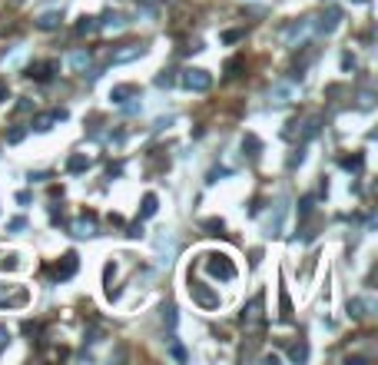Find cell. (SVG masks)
Instances as JSON below:
<instances>
[{
    "label": "cell",
    "instance_id": "6da1fadb",
    "mask_svg": "<svg viewBox=\"0 0 378 365\" xmlns=\"http://www.w3.org/2000/svg\"><path fill=\"white\" fill-rule=\"evenodd\" d=\"M312 30H315V17H302V20H292V24L282 30V43H285V47H295V43H299V40H305Z\"/></svg>",
    "mask_w": 378,
    "mask_h": 365
},
{
    "label": "cell",
    "instance_id": "7a4b0ae2",
    "mask_svg": "<svg viewBox=\"0 0 378 365\" xmlns=\"http://www.w3.org/2000/svg\"><path fill=\"white\" fill-rule=\"evenodd\" d=\"M179 83H182L186 90H196V93H206V90L213 87V77H209L206 70H182Z\"/></svg>",
    "mask_w": 378,
    "mask_h": 365
},
{
    "label": "cell",
    "instance_id": "3957f363",
    "mask_svg": "<svg viewBox=\"0 0 378 365\" xmlns=\"http://www.w3.org/2000/svg\"><path fill=\"white\" fill-rule=\"evenodd\" d=\"M206 269L213 272V276H219V279H236V266H232V262L226 259V256H209V259H206Z\"/></svg>",
    "mask_w": 378,
    "mask_h": 365
},
{
    "label": "cell",
    "instance_id": "277c9868",
    "mask_svg": "<svg viewBox=\"0 0 378 365\" xmlns=\"http://www.w3.org/2000/svg\"><path fill=\"white\" fill-rule=\"evenodd\" d=\"M189 292H193V299H196L199 306H206V309H216V306H219V295L209 292V289L199 286V282H193V286H189Z\"/></svg>",
    "mask_w": 378,
    "mask_h": 365
},
{
    "label": "cell",
    "instance_id": "5b68a950",
    "mask_svg": "<svg viewBox=\"0 0 378 365\" xmlns=\"http://www.w3.org/2000/svg\"><path fill=\"white\" fill-rule=\"evenodd\" d=\"M143 50L146 47H140V43H126V47H119L116 53L110 56V64H130V60H140Z\"/></svg>",
    "mask_w": 378,
    "mask_h": 365
},
{
    "label": "cell",
    "instance_id": "8992f818",
    "mask_svg": "<svg viewBox=\"0 0 378 365\" xmlns=\"http://www.w3.org/2000/svg\"><path fill=\"white\" fill-rule=\"evenodd\" d=\"M262 322V295H256V299L249 302V309L242 312V326H249V329H256Z\"/></svg>",
    "mask_w": 378,
    "mask_h": 365
},
{
    "label": "cell",
    "instance_id": "52a82bcc",
    "mask_svg": "<svg viewBox=\"0 0 378 365\" xmlns=\"http://www.w3.org/2000/svg\"><path fill=\"white\" fill-rule=\"evenodd\" d=\"M53 70H56L53 60H47V64H30V67H27V77L40 80V83H47V80L53 77Z\"/></svg>",
    "mask_w": 378,
    "mask_h": 365
},
{
    "label": "cell",
    "instance_id": "ba28073f",
    "mask_svg": "<svg viewBox=\"0 0 378 365\" xmlns=\"http://www.w3.org/2000/svg\"><path fill=\"white\" fill-rule=\"evenodd\" d=\"M93 232H96V216L93 213H83L73 222V236H93Z\"/></svg>",
    "mask_w": 378,
    "mask_h": 365
},
{
    "label": "cell",
    "instance_id": "9c48e42d",
    "mask_svg": "<svg viewBox=\"0 0 378 365\" xmlns=\"http://www.w3.org/2000/svg\"><path fill=\"white\" fill-rule=\"evenodd\" d=\"M126 27H130V20L119 17V14L106 17V20H96V30H106V33H119V30H126Z\"/></svg>",
    "mask_w": 378,
    "mask_h": 365
},
{
    "label": "cell",
    "instance_id": "30bf717a",
    "mask_svg": "<svg viewBox=\"0 0 378 365\" xmlns=\"http://www.w3.org/2000/svg\"><path fill=\"white\" fill-rule=\"evenodd\" d=\"M77 266H80V262H77V253H67V256H63V262L56 266V279H70L73 272H77Z\"/></svg>",
    "mask_w": 378,
    "mask_h": 365
},
{
    "label": "cell",
    "instance_id": "8fae6325",
    "mask_svg": "<svg viewBox=\"0 0 378 365\" xmlns=\"http://www.w3.org/2000/svg\"><path fill=\"white\" fill-rule=\"evenodd\" d=\"M60 24H63V14H60V10H50V14H40V17H37V27H40V30H56Z\"/></svg>",
    "mask_w": 378,
    "mask_h": 365
},
{
    "label": "cell",
    "instance_id": "7c38bea8",
    "mask_svg": "<svg viewBox=\"0 0 378 365\" xmlns=\"http://www.w3.org/2000/svg\"><path fill=\"white\" fill-rule=\"evenodd\" d=\"M348 309H352L355 319H365V316H368V309H375V302H371V295H365V299H352V302H348Z\"/></svg>",
    "mask_w": 378,
    "mask_h": 365
},
{
    "label": "cell",
    "instance_id": "4fadbf2b",
    "mask_svg": "<svg viewBox=\"0 0 378 365\" xmlns=\"http://www.w3.org/2000/svg\"><path fill=\"white\" fill-rule=\"evenodd\" d=\"M130 96H140V87H133V83H126V87H113L110 100H113V103H126Z\"/></svg>",
    "mask_w": 378,
    "mask_h": 365
},
{
    "label": "cell",
    "instance_id": "5bb4252c",
    "mask_svg": "<svg viewBox=\"0 0 378 365\" xmlns=\"http://www.w3.org/2000/svg\"><path fill=\"white\" fill-rule=\"evenodd\" d=\"M90 60H93V53H90V50H73V53H70V67H73V70H87V67H90Z\"/></svg>",
    "mask_w": 378,
    "mask_h": 365
},
{
    "label": "cell",
    "instance_id": "9a60e30c",
    "mask_svg": "<svg viewBox=\"0 0 378 365\" xmlns=\"http://www.w3.org/2000/svg\"><path fill=\"white\" fill-rule=\"evenodd\" d=\"M156 209H159V199L153 196V193H146V196H143V209H140V219H150V216H156Z\"/></svg>",
    "mask_w": 378,
    "mask_h": 365
},
{
    "label": "cell",
    "instance_id": "2e32d148",
    "mask_svg": "<svg viewBox=\"0 0 378 365\" xmlns=\"http://www.w3.org/2000/svg\"><path fill=\"white\" fill-rule=\"evenodd\" d=\"M60 119H67V113H63V110H53V113H47V116L37 119V130H50L53 123H60Z\"/></svg>",
    "mask_w": 378,
    "mask_h": 365
},
{
    "label": "cell",
    "instance_id": "e0dca14e",
    "mask_svg": "<svg viewBox=\"0 0 378 365\" xmlns=\"http://www.w3.org/2000/svg\"><path fill=\"white\" fill-rule=\"evenodd\" d=\"M339 20H342V14H339V10H329V17H325L322 24H319V30H322V33H332L335 27H339Z\"/></svg>",
    "mask_w": 378,
    "mask_h": 365
},
{
    "label": "cell",
    "instance_id": "ac0fdd59",
    "mask_svg": "<svg viewBox=\"0 0 378 365\" xmlns=\"http://www.w3.org/2000/svg\"><path fill=\"white\" fill-rule=\"evenodd\" d=\"M67 169H70V173H83V169H90V159L87 156H70L67 159Z\"/></svg>",
    "mask_w": 378,
    "mask_h": 365
},
{
    "label": "cell",
    "instance_id": "d6986e66",
    "mask_svg": "<svg viewBox=\"0 0 378 365\" xmlns=\"http://www.w3.org/2000/svg\"><path fill=\"white\" fill-rule=\"evenodd\" d=\"M93 30H96V20H93V17H83V20L77 24V33H93Z\"/></svg>",
    "mask_w": 378,
    "mask_h": 365
},
{
    "label": "cell",
    "instance_id": "ffe728a7",
    "mask_svg": "<svg viewBox=\"0 0 378 365\" xmlns=\"http://www.w3.org/2000/svg\"><path fill=\"white\" fill-rule=\"evenodd\" d=\"M342 166H345V169H355V173H358V169H362V156H345V159H342Z\"/></svg>",
    "mask_w": 378,
    "mask_h": 365
},
{
    "label": "cell",
    "instance_id": "44dd1931",
    "mask_svg": "<svg viewBox=\"0 0 378 365\" xmlns=\"http://www.w3.org/2000/svg\"><path fill=\"white\" fill-rule=\"evenodd\" d=\"M24 136H27V130H24V127H17V130H10V133H7V143H20Z\"/></svg>",
    "mask_w": 378,
    "mask_h": 365
},
{
    "label": "cell",
    "instance_id": "7402d4cb",
    "mask_svg": "<svg viewBox=\"0 0 378 365\" xmlns=\"http://www.w3.org/2000/svg\"><path fill=\"white\" fill-rule=\"evenodd\" d=\"M163 319H166V326H176V309L173 306H166L163 309Z\"/></svg>",
    "mask_w": 378,
    "mask_h": 365
},
{
    "label": "cell",
    "instance_id": "603a6c76",
    "mask_svg": "<svg viewBox=\"0 0 378 365\" xmlns=\"http://www.w3.org/2000/svg\"><path fill=\"white\" fill-rule=\"evenodd\" d=\"M239 67H242V60H229V64H226V73H229V77H236Z\"/></svg>",
    "mask_w": 378,
    "mask_h": 365
},
{
    "label": "cell",
    "instance_id": "cb8c5ba5",
    "mask_svg": "<svg viewBox=\"0 0 378 365\" xmlns=\"http://www.w3.org/2000/svg\"><path fill=\"white\" fill-rule=\"evenodd\" d=\"M126 236H133V239H140V236H143V222H133V226H130V232H126Z\"/></svg>",
    "mask_w": 378,
    "mask_h": 365
},
{
    "label": "cell",
    "instance_id": "d4e9b609",
    "mask_svg": "<svg viewBox=\"0 0 378 365\" xmlns=\"http://www.w3.org/2000/svg\"><path fill=\"white\" fill-rule=\"evenodd\" d=\"M305 355H308V349H305V345H295V349H292V358H299V362H302Z\"/></svg>",
    "mask_w": 378,
    "mask_h": 365
},
{
    "label": "cell",
    "instance_id": "484cf974",
    "mask_svg": "<svg viewBox=\"0 0 378 365\" xmlns=\"http://www.w3.org/2000/svg\"><path fill=\"white\" fill-rule=\"evenodd\" d=\"M242 37V30H229V33H222V40H226V43H232V40H239Z\"/></svg>",
    "mask_w": 378,
    "mask_h": 365
},
{
    "label": "cell",
    "instance_id": "4316f807",
    "mask_svg": "<svg viewBox=\"0 0 378 365\" xmlns=\"http://www.w3.org/2000/svg\"><path fill=\"white\" fill-rule=\"evenodd\" d=\"M169 83H173V77H166V73H159V77H156V87H169Z\"/></svg>",
    "mask_w": 378,
    "mask_h": 365
},
{
    "label": "cell",
    "instance_id": "83f0119b",
    "mask_svg": "<svg viewBox=\"0 0 378 365\" xmlns=\"http://www.w3.org/2000/svg\"><path fill=\"white\" fill-rule=\"evenodd\" d=\"M206 229L216 232V229H222V222H219V219H206Z\"/></svg>",
    "mask_w": 378,
    "mask_h": 365
},
{
    "label": "cell",
    "instance_id": "f1b7e54d",
    "mask_svg": "<svg viewBox=\"0 0 378 365\" xmlns=\"http://www.w3.org/2000/svg\"><path fill=\"white\" fill-rule=\"evenodd\" d=\"M24 226H27V219H14V222H10V229H14V232H20Z\"/></svg>",
    "mask_w": 378,
    "mask_h": 365
},
{
    "label": "cell",
    "instance_id": "f546056e",
    "mask_svg": "<svg viewBox=\"0 0 378 365\" xmlns=\"http://www.w3.org/2000/svg\"><path fill=\"white\" fill-rule=\"evenodd\" d=\"M7 342H10V332H7V329H0V349H4Z\"/></svg>",
    "mask_w": 378,
    "mask_h": 365
},
{
    "label": "cell",
    "instance_id": "4dcf8cb0",
    "mask_svg": "<svg viewBox=\"0 0 378 365\" xmlns=\"http://www.w3.org/2000/svg\"><path fill=\"white\" fill-rule=\"evenodd\" d=\"M0 100H7V87L4 83H0Z\"/></svg>",
    "mask_w": 378,
    "mask_h": 365
}]
</instances>
